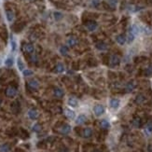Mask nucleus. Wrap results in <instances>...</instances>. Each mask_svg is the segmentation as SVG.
<instances>
[{"mask_svg":"<svg viewBox=\"0 0 152 152\" xmlns=\"http://www.w3.org/2000/svg\"><path fill=\"white\" fill-rule=\"evenodd\" d=\"M17 94V89L10 86V87H8L6 90V95L9 98L14 97L15 95Z\"/></svg>","mask_w":152,"mask_h":152,"instance_id":"f257e3e1","label":"nucleus"},{"mask_svg":"<svg viewBox=\"0 0 152 152\" xmlns=\"http://www.w3.org/2000/svg\"><path fill=\"white\" fill-rule=\"evenodd\" d=\"M93 112H94V114L97 117H100V116H102L104 114V112H105V107L102 106V105H96L94 107H93Z\"/></svg>","mask_w":152,"mask_h":152,"instance_id":"f03ea898","label":"nucleus"},{"mask_svg":"<svg viewBox=\"0 0 152 152\" xmlns=\"http://www.w3.org/2000/svg\"><path fill=\"white\" fill-rule=\"evenodd\" d=\"M28 87L31 89V90H37L38 87H39V82L37 81V79H31L28 81Z\"/></svg>","mask_w":152,"mask_h":152,"instance_id":"7ed1b4c3","label":"nucleus"},{"mask_svg":"<svg viewBox=\"0 0 152 152\" xmlns=\"http://www.w3.org/2000/svg\"><path fill=\"white\" fill-rule=\"evenodd\" d=\"M119 63H120V58L118 56V55H112L110 57V64L112 66H117L119 65Z\"/></svg>","mask_w":152,"mask_h":152,"instance_id":"20e7f679","label":"nucleus"},{"mask_svg":"<svg viewBox=\"0 0 152 152\" xmlns=\"http://www.w3.org/2000/svg\"><path fill=\"white\" fill-rule=\"evenodd\" d=\"M86 27L88 29L89 31H94L96 30V28H97V22L94 21H88L87 23H86Z\"/></svg>","mask_w":152,"mask_h":152,"instance_id":"39448f33","label":"nucleus"},{"mask_svg":"<svg viewBox=\"0 0 152 152\" xmlns=\"http://www.w3.org/2000/svg\"><path fill=\"white\" fill-rule=\"evenodd\" d=\"M59 132L63 134H67L71 132V127H70V125H68V124H64L60 129H59Z\"/></svg>","mask_w":152,"mask_h":152,"instance_id":"423d86ee","label":"nucleus"},{"mask_svg":"<svg viewBox=\"0 0 152 152\" xmlns=\"http://www.w3.org/2000/svg\"><path fill=\"white\" fill-rule=\"evenodd\" d=\"M28 117H29L31 119H37V117H38V112H37V110L35 109V108L30 109L28 111Z\"/></svg>","mask_w":152,"mask_h":152,"instance_id":"0eeeda50","label":"nucleus"},{"mask_svg":"<svg viewBox=\"0 0 152 152\" xmlns=\"http://www.w3.org/2000/svg\"><path fill=\"white\" fill-rule=\"evenodd\" d=\"M23 50L25 52H27V53H33L35 52V47H34L33 44H31V43H27V44H25L23 46Z\"/></svg>","mask_w":152,"mask_h":152,"instance_id":"6e6552de","label":"nucleus"},{"mask_svg":"<svg viewBox=\"0 0 152 152\" xmlns=\"http://www.w3.org/2000/svg\"><path fill=\"white\" fill-rule=\"evenodd\" d=\"M64 113H65V116L70 119H74L75 117H76L75 112H74L72 109H69V108H65V109H64Z\"/></svg>","mask_w":152,"mask_h":152,"instance_id":"1a4fd4ad","label":"nucleus"},{"mask_svg":"<svg viewBox=\"0 0 152 152\" xmlns=\"http://www.w3.org/2000/svg\"><path fill=\"white\" fill-rule=\"evenodd\" d=\"M53 94H54L55 97L57 98H62L64 96V91L62 90L61 88H55L54 91H53Z\"/></svg>","mask_w":152,"mask_h":152,"instance_id":"9d476101","label":"nucleus"},{"mask_svg":"<svg viewBox=\"0 0 152 152\" xmlns=\"http://www.w3.org/2000/svg\"><path fill=\"white\" fill-rule=\"evenodd\" d=\"M6 16L7 19L9 21H12L15 18V15H14V12H13L11 9H7L6 10Z\"/></svg>","mask_w":152,"mask_h":152,"instance_id":"9b49d317","label":"nucleus"},{"mask_svg":"<svg viewBox=\"0 0 152 152\" xmlns=\"http://www.w3.org/2000/svg\"><path fill=\"white\" fill-rule=\"evenodd\" d=\"M146 102V97H145V95L144 94H138L135 98V103L137 105H142Z\"/></svg>","mask_w":152,"mask_h":152,"instance_id":"f8f14e48","label":"nucleus"},{"mask_svg":"<svg viewBox=\"0 0 152 152\" xmlns=\"http://www.w3.org/2000/svg\"><path fill=\"white\" fill-rule=\"evenodd\" d=\"M134 88H135V84H134V81H130V82H128L126 84V87H125V90L127 92H132V91H134Z\"/></svg>","mask_w":152,"mask_h":152,"instance_id":"ddd939ff","label":"nucleus"},{"mask_svg":"<svg viewBox=\"0 0 152 152\" xmlns=\"http://www.w3.org/2000/svg\"><path fill=\"white\" fill-rule=\"evenodd\" d=\"M119 99L114 98V99H111V100H110V107H112V108L117 109V108L119 107Z\"/></svg>","mask_w":152,"mask_h":152,"instance_id":"4468645a","label":"nucleus"},{"mask_svg":"<svg viewBox=\"0 0 152 152\" xmlns=\"http://www.w3.org/2000/svg\"><path fill=\"white\" fill-rule=\"evenodd\" d=\"M67 103H68V105H69L70 107H77L78 105H79L78 100L74 97H70L69 99H68V102H67Z\"/></svg>","mask_w":152,"mask_h":152,"instance_id":"2eb2a0df","label":"nucleus"},{"mask_svg":"<svg viewBox=\"0 0 152 152\" xmlns=\"http://www.w3.org/2000/svg\"><path fill=\"white\" fill-rule=\"evenodd\" d=\"M92 135V130L91 128H85L83 130V137L85 138H90Z\"/></svg>","mask_w":152,"mask_h":152,"instance_id":"dca6fc26","label":"nucleus"},{"mask_svg":"<svg viewBox=\"0 0 152 152\" xmlns=\"http://www.w3.org/2000/svg\"><path fill=\"white\" fill-rule=\"evenodd\" d=\"M67 44H68V46H70V47H75V46L78 44V39L74 37H69V38L67 39Z\"/></svg>","mask_w":152,"mask_h":152,"instance_id":"f3484780","label":"nucleus"},{"mask_svg":"<svg viewBox=\"0 0 152 152\" xmlns=\"http://www.w3.org/2000/svg\"><path fill=\"white\" fill-rule=\"evenodd\" d=\"M86 119H87V118H86L85 115H79L76 119V123L79 125L83 124V123L86 121Z\"/></svg>","mask_w":152,"mask_h":152,"instance_id":"a211bd4d","label":"nucleus"},{"mask_svg":"<svg viewBox=\"0 0 152 152\" xmlns=\"http://www.w3.org/2000/svg\"><path fill=\"white\" fill-rule=\"evenodd\" d=\"M116 40H117V42L119 43V45H124L125 42H126V37L123 35H119L118 37H116Z\"/></svg>","mask_w":152,"mask_h":152,"instance_id":"6ab92c4d","label":"nucleus"},{"mask_svg":"<svg viewBox=\"0 0 152 152\" xmlns=\"http://www.w3.org/2000/svg\"><path fill=\"white\" fill-rule=\"evenodd\" d=\"M96 48L99 50H106L107 49V45L105 42H98L96 44Z\"/></svg>","mask_w":152,"mask_h":152,"instance_id":"aec40b11","label":"nucleus"},{"mask_svg":"<svg viewBox=\"0 0 152 152\" xmlns=\"http://www.w3.org/2000/svg\"><path fill=\"white\" fill-rule=\"evenodd\" d=\"M130 31L134 34V36H136V35H138V34L140 33V26H138V25H136V24H134L131 27V30Z\"/></svg>","mask_w":152,"mask_h":152,"instance_id":"412c9836","label":"nucleus"},{"mask_svg":"<svg viewBox=\"0 0 152 152\" xmlns=\"http://www.w3.org/2000/svg\"><path fill=\"white\" fill-rule=\"evenodd\" d=\"M100 126L102 129H105V130H107V129H108V128L110 127V124L109 122L107 121V119H103V120H101L100 122Z\"/></svg>","mask_w":152,"mask_h":152,"instance_id":"4be33fe9","label":"nucleus"},{"mask_svg":"<svg viewBox=\"0 0 152 152\" xmlns=\"http://www.w3.org/2000/svg\"><path fill=\"white\" fill-rule=\"evenodd\" d=\"M64 71V65L63 64H58L57 65H56V72L57 73H63Z\"/></svg>","mask_w":152,"mask_h":152,"instance_id":"5701e85b","label":"nucleus"},{"mask_svg":"<svg viewBox=\"0 0 152 152\" xmlns=\"http://www.w3.org/2000/svg\"><path fill=\"white\" fill-rule=\"evenodd\" d=\"M134 37H135V36H134V34L132 33L131 31H130V32L128 33V35H127V41H128V43L133 42V41L134 40Z\"/></svg>","mask_w":152,"mask_h":152,"instance_id":"b1692460","label":"nucleus"},{"mask_svg":"<svg viewBox=\"0 0 152 152\" xmlns=\"http://www.w3.org/2000/svg\"><path fill=\"white\" fill-rule=\"evenodd\" d=\"M133 125H134V127H140V125H141V119L139 118H135V119L133 120Z\"/></svg>","mask_w":152,"mask_h":152,"instance_id":"393cba45","label":"nucleus"},{"mask_svg":"<svg viewBox=\"0 0 152 152\" xmlns=\"http://www.w3.org/2000/svg\"><path fill=\"white\" fill-rule=\"evenodd\" d=\"M9 145H3V146H0V152H9Z\"/></svg>","mask_w":152,"mask_h":152,"instance_id":"a878e982","label":"nucleus"},{"mask_svg":"<svg viewBox=\"0 0 152 152\" xmlns=\"http://www.w3.org/2000/svg\"><path fill=\"white\" fill-rule=\"evenodd\" d=\"M5 64H6L8 67H11L13 65V59L12 58H8L5 62Z\"/></svg>","mask_w":152,"mask_h":152,"instance_id":"bb28decb","label":"nucleus"},{"mask_svg":"<svg viewBox=\"0 0 152 152\" xmlns=\"http://www.w3.org/2000/svg\"><path fill=\"white\" fill-rule=\"evenodd\" d=\"M60 52H61L62 55H66L68 53V49L67 47H64V46H62L60 48Z\"/></svg>","mask_w":152,"mask_h":152,"instance_id":"cd10ccee","label":"nucleus"},{"mask_svg":"<svg viewBox=\"0 0 152 152\" xmlns=\"http://www.w3.org/2000/svg\"><path fill=\"white\" fill-rule=\"evenodd\" d=\"M17 64H18V67L19 69L21 70V71H23V68H24V65H23V63L21 61V59L19 58L18 60H17Z\"/></svg>","mask_w":152,"mask_h":152,"instance_id":"c85d7f7f","label":"nucleus"},{"mask_svg":"<svg viewBox=\"0 0 152 152\" xmlns=\"http://www.w3.org/2000/svg\"><path fill=\"white\" fill-rule=\"evenodd\" d=\"M53 16H54V19L56 21H60V20L63 19V14L61 12H54Z\"/></svg>","mask_w":152,"mask_h":152,"instance_id":"c756f323","label":"nucleus"},{"mask_svg":"<svg viewBox=\"0 0 152 152\" xmlns=\"http://www.w3.org/2000/svg\"><path fill=\"white\" fill-rule=\"evenodd\" d=\"M22 74H23V76L24 77H29V76H32L33 75V71L32 70H23V72H22Z\"/></svg>","mask_w":152,"mask_h":152,"instance_id":"7c9ffc66","label":"nucleus"},{"mask_svg":"<svg viewBox=\"0 0 152 152\" xmlns=\"http://www.w3.org/2000/svg\"><path fill=\"white\" fill-rule=\"evenodd\" d=\"M32 129H33L34 132H37V133H38V132L41 131V126H40V124H35Z\"/></svg>","mask_w":152,"mask_h":152,"instance_id":"2f4dec72","label":"nucleus"},{"mask_svg":"<svg viewBox=\"0 0 152 152\" xmlns=\"http://www.w3.org/2000/svg\"><path fill=\"white\" fill-rule=\"evenodd\" d=\"M107 2L109 4V6L111 7V8H113V9L117 6V0H108Z\"/></svg>","mask_w":152,"mask_h":152,"instance_id":"473e14b6","label":"nucleus"},{"mask_svg":"<svg viewBox=\"0 0 152 152\" xmlns=\"http://www.w3.org/2000/svg\"><path fill=\"white\" fill-rule=\"evenodd\" d=\"M146 130L148 132V133H151V132H152V121L148 122V123L146 124Z\"/></svg>","mask_w":152,"mask_h":152,"instance_id":"72a5a7b5","label":"nucleus"},{"mask_svg":"<svg viewBox=\"0 0 152 152\" xmlns=\"http://www.w3.org/2000/svg\"><path fill=\"white\" fill-rule=\"evenodd\" d=\"M31 60H32V62H33V63H37V61H38V58H37V55H32V56H31Z\"/></svg>","mask_w":152,"mask_h":152,"instance_id":"f704fd0d","label":"nucleus"},{"mask_svg":"<svg viewBox=\"0 0 152 152\" xmlns=\"http://www.w3.org/2000/svg\"><path fill=\"white\" fill-rule=\"evenodd\" d=\"M11 48H12V50L14 52V50H15V49H16V43H15V41H14V40H12V41H11Z\"/></svg>","mask_w":152,"mask_h":152,"instance_id":"c9c22d12","label":"nucleus"},{"mask_svg":"<svg viewBox=\"0 0 152 152\" xmlns=\"http://www.w3.org/2000/svg\"><path fill=\"white\" fill-rule=\"evenodd\" d=\"M1 104H2V100L0 99V106H1Z\"/></svg>","mask_w":152,"mask_h":152,"instance_id":"e433bc0d","label":"nucleus"},{"mask_svg":"<svg viewBox=\"0 0 152 152\" xmlns=\"http://www.w3.org/2000/svg\"><path fill=\"white\" fill-rule=\"evenodd\" d=\"M61 152H67V151H66V150H62Z\"/></svg>","mask_w":152,"mask_h":152,"instance_id":"4c0bfd02","label":"nucleus"},{"mask_svg":"<svg viewBox=\"0 0 152 152\" xmlns=\"http://www.w3.org/2000/svg\"><path fill=\"white\" fill-rule=\"evenodd\" d=\"M94 152H100V151H98V150H96V151H94Z\"/></svg>","mask_w":152,"mask_h":152,"instance_id":"58836bf2","label":"nucleus"}]
</instances>
